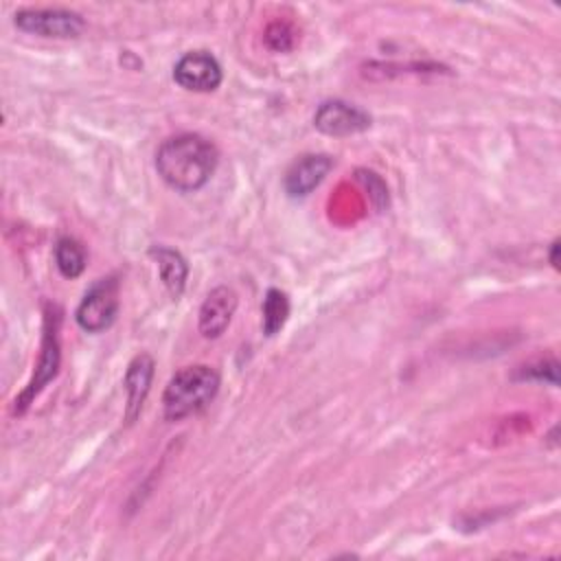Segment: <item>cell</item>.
<instances>
[{"mask_svg":"<svg viewBox=\"0 0 561 561\" xmlns=\"http://www.w3.org/2000/svg\"><path fill=\"white\" fill-rule=\"evenodd\" d=\"M57 329H59V316L53 318V313L46 316L44 324V340H42V353H39V366L26 386V390L15 399V412L22 414L33 397L57 375L59 368V340H57Z\"/></svg>","mask_w":561,"mask_h":561,"instance_id":"cell-7","label":"cell"},{"mask_svg":"<svg viewBox=\"0 0 561 561\" xmlns=\"http://www.w3.org/2000/svg\"><path fill=\"white\" fill-rule=\"evenodd\" d=\"M149 254L156 259L158 263V274L169 291L171 298H180L184 287H186V278H188V265H186V259L173 250V248H167V245H153L149 250Z\"/></svg>","mask_w":561,"mask_h":561,"instance_id":"cell-11","label":"cell"},{"mask_svg":"<svg viewBox=\"0 0 561 561\" xmlns=\"http://www.w3.org/2000/svg\"><path fill=\"white\" fill-rule=\"evenodd\" d=\"M219 375L206 364L180 368L167 383L162 394V410L167 421H182L204 410L219 390Z\"/></svg>","mask_w":561,"mask_h":561,"instance_id":"cell-2","label":"cell"},{"mask_svg":"<svg viewBox=\"0 0 561 561\" xmlns=\"http://www.w3.org/2000/svg\"><path fill=\"white\" fill-rule=\"evenodd\" d=\"M265 42L272 50L285 53L294 46V31L285 22H272L265 31Z\"/></svg>","mask_w":561,"mask_h":561,"instance_id":"cell-14","label":"cell"},{"mask_svg":"<svg viewBox=\"0 0 561 561\" xmlns=\"http://www.w3.org/2000/svg\"><path fill=\"white\" fill-rule=\"evenodd\" d=\"M13 24L22 33L55 39L79 37L85 28V20L68 9H20L13 15Z\"/></svg>","mask_w":561,"mask_h":561,"instance_id":"cell-4","label":"cell"},{"mask_svg":"<svg viewBox=\"0 0 561 561\" xmlns=\"http://www.w3.org/2000/svg\"><path fill=\"white\" fill-rule=\"evenodd\" d=\"M221 79V66L208 50H191L173 66V81L188 92H213Z\"/></svg>","mask_w":561,"mask_h":561,"instance_id":"cell-5","label":"cell"},{"mask_svg":"<svg viewBox=\"0 0 561 561\" xmlns=\"http://www.w3.org/2000/svg\"><path fill=\"white\" fill-rule=\"evenodd\" d=\"M557 370L559 364L554 359H541L537 364H528L522 370V379H539V381H548L552 386H557Z\"/></svg>","mask_w":561,"mask_h":561,"instance_id":"cell-15","label":"cell"},{"mask_svg":"<svg viewBox=\"0 0 561 561\" xmlns=\"http://www.w3.org/2000/svg\"><path fill=\"white\" fill-rule=\"evenodd\" d=\"M153 357L149 353H140L136 355L127 370H125V379H123V386H125V394H127V405H125V419L127 423H134L147 394H149V388H151V381H153Z\"/></svg>","mask_w":561,"mask_h":561,"instance_id":"cell-10","label":"cell"},{"mask_svg":"<svg viewBox=\"0 0 561 561\" xmlns=\"http://www.w3.org/2000/svg\"><path fill=\"white\" fill-rule=\"evenodd\" d=\"M55 263H57V270L61 276L77 278L83 274L85 263H88L85 248L72 237H61L55 245Z\"/></svg>","mask_w":561,"mask_h":561,"instance_id":"cell-12","label":"cell"},{"mask_svg":"<svg viewBox=\"0 0 561 561\" xmlns=\"http://www.w3.org/2000/svg\"><path fill=\"white\" fill-rule=\"evenodd\" d=\"M217 162V147L199 134L171 136L156 151L158 175L180 193L199 191L213 178Z\"/></svg>","mask_w":561,"mask_h":561,"instance_id":"cell-1","label":"cell"},{"mask_svg":"<svg viewBox=\"0 0 561 561\" xmlns=\"http://www.w3.org/2000/svg\"><path fill=\"white\" fill-rule=\"evenodd\" d=\"M559 250H561L559 239H554V241H552V245H550V263H552V267H554V270H559Z\"/></svg>","mask_w":561,"mask_h":561,"instance_id":"cell-16","label":"cell"},{"mask_svg":"<svg viewBox=\"0 0 561 561\" xmlns=\"http://www.w3.org/2000/svg\"><path fill=\"white\" fill-rule=\"evenodd\" d=\"M333 169V158L327 153H305L291 162L283 186L289 197H307Z\"/></svg>","mask_w":561,"mask_h":561,"instance_id":"cell-8","label":"cell"},{"mask_svg":"<svg viewBox=\"0 0 561 561\" xmlns=\"http://www.w3.org/2000/svg\"><path fill=\"white\" fill-rule=\"evenodd\" d=\"M261 311H263V333L265 335H276L283 329V324L287 322V316H289L287 294L276 289V287L267 289Z\"/></svg>","mask_w":561,"mask_h":561,"instance_id":"cell-13","label":"cell"},{"mask_svg":"<svg viewBox=\"0 0 561 561\" xmlns=\"http://www.w3.org/2000/svg\"><path fill=\"white\" fill-rule=\"evenodd\" d=\"M313 125L318 131L327 134V136H351V134H359L364 129L370 127V114L364 112L362 107L333 99V101H324L318 105L316 114H313Z\"/></svg>","mask_w":561,"mask_h":561,"instance_id":"cell-6","label":"cell"},{"mask_svg":"<svg viewBox=\"0 0 561 561\" xmlns=\"http://www.w3.org/2000/svg\"><path fill=\"white\" fill-rule=\"evenodd\" d=\"M118 313V283L114 276L99 278L83 294L75 320L88 333H101L112 327Z\"/></svg>","mask_w":561,"mask_h":561,"instance_id":"cell-3","label":"cell"},{"mask_svg":"<svg viewBox=\"0 0 561 561\" xmlns=\"http://www.w3.org/2000/svg\"><path fill=\"white\" fill-rule=\"evenodd\" d=\"M234 309H237V294L230 287L219 285L210 289L199 307V318H197L199 333L208 340L219 337L228 329L234 316Z\"/></svg>","mask_w":561,"mask_h":561,"instance_id":"cell-9","label":"cell"}]
</instances>
